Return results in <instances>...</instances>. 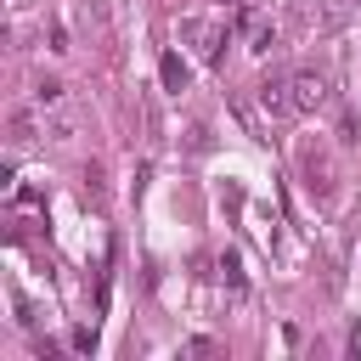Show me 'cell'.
<instances>
[{"mask_svg":"<svg viewBox=\"0 0 361 361\" xmlns=\"http://www.w3.org/2000/svg\"><path fill=\"white\" fill-rule=\"evenodd\" d=\"M288 96H293V113H316V107H327V79L305 68L288 79Z\"/></svg>","mask_w":361,"mask_h":361,"instance_id":"cell-2","label":"cell"},{"mask_svg":"<svg viewBox=\"0 0 361 361\" xmlns=\"http://www.w3.org/2000/svg\"><path fill=\"white\" fill-rule=\"evenodd\" d=\"M220 276H226L231 288H243V265H237V254H220Z\"/></svg>","mask_w":361,"mask_h":361,"instance_id":"cell-8","label":"cell"},{"mask_svg":"<svg viewBox=\"0 0 361 361\" xmlns=\"http://www.w3.org/2000/svg\"><path fill=\"white\" fill-rule=\"evenodd\" d=\"M305 186H310L316 197H327V192H333V164L316 158V152H305Z\"/></svg>","mask_w":361,"mask_h":361,"instance_id":"cell-5","label":"cell"},{"mask_svg":"<svg viewBox=\"0 0 361 361\" xmlns=\"http://www.w3.org/2000/svg\"><path fill=\"white\" fill-rule=\"evenodd\" d=\"M259 107H265L271 118H288V113H293V96H288V79H265V85H259Z\"/></svg>","mask_w":361,"mask_h":361,"instance_id":"cell-4","label":"cell"},{"mask_svg":"<svg viewBox=\"0 0 361 361\" xmlns=\"http://www.w3.org/2000/svg\"><path fill=\"white\" fill-rule=\"evenodd\" d=\"M158 79H164V90H175V96H180L192 73H186V62H180L175 51H164V56H158Z\"/></svg>","mask_w":361,"mask_h":361,"instance_id":"cell-6","label":"cell"},{"mask_svg":"<svg viewBox=\"0 0 361 361\" xmlns=\"http://www.w3.org/2000/svg\"><path fill=\"white\" fill-rule=\"evenodd\" d=\"M214 350H220L214 338H192V344H186V355H214Z\"/></svg>","mask_w":361,"mask_h":361,"instance_id":"cell-9","label":"cell"},{"mask_svg":"<svg viewBox=\"0 0 361 361\" xmlns=\"http://www.w3.org/2000/svg\"><path fill=\"white\" fill-rule=\"evenodd\" d=\"M62 96H68V85H62V79H39V85H34V107H39V113L62 107Z\"/></svg>","mask_w":361,"mask_h":361,"instance_id":"cell-7","label":"cell"},{"mask_svg":"<svg viewBox=\"0 0 361 361\" xmlns=\"http://www.w3.org/2000/svg\"><path fill=\"white\" fill-rule=\"evenodd\" d=\"M237 28H243V39H248V51L254 56H265V51H276V28L248 6V11H237Z\"/></svg>","mask_w":361,"mask_h":361,"instance_id":"cell-3","label":"cell"},{"mask_svg":"<svg viewBox=\"0 0 361 361\" xmlns=\"http://www.w3.org/2000/svg\"><path fill=\"white\" fill-rule=\"evenodd\" d=\"M180 39H192L203 62H220V45H226V23H209V17H180Z\"/></svg>","mask_w":361,"mask_h":361,"instance_id":"cell-1","label":"cell"}]
</instances>
